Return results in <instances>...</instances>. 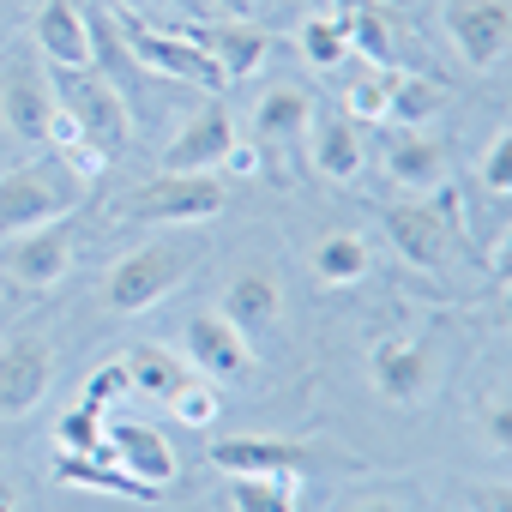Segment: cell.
<instances>
[{"instance_id": "1", "label": "cell", "mask_w": 512, "mask_h": 512, "mask_svg": "<svg viewBox=\"0 0 512 512\" xmlns=\"http://www.w3.org/2000/svg\"><path fill=\"white\" fill-rule=\"evenodd\" d=\"M79 205V175L61 163H19L0 175V241H13L25 229L61 223Z\"/></svg>"}, {"instance_id": "2", "label": "cell", "mask_w": 512, "mask_h": 512, "mask_svg": "<svg viewBox=\"0 0 512 512\" xmlns=\"http://www.w3.org/2000/svg\"><path fill=\"white\" fill-rule=\"evenodd\" d=\"M193 266H199V247H181V241L133 247L127 260H115V272L103 278V302L115 314H145V308L169 302V290H181V278Z\"/></svg>"}, {"instance_id": "3", "label": "cell", "mask_w": 512, "mask_h": 512, "mask_svg": "<svg viewBox=\"0 0 512 512\" xmlns=\"http://www.w3.org/2000/svg\"><path fill=\"white\" fill-rule=\"evenodd\" d=\"M49 85H55V109L73 115V127H79L103 157H121V151H127V139H133V115H127L121 91H115L97 67H85V73L55 67Z\"/></svg>"}, {"instance_id": "4", "label": "cell", "mask_w": 512, "mask_h": 512, "mask_svg": "<svg viewBox=\"0 0 512 512\" xmlns=\"http://www.w3.org/2000/svg\"><path fill=\"white\" fill-rule=\"evenodd\" d=\"M115 31H121V49H127V61H139V67H151V73H163V79H181V85H199V91H229L223 85V73L181 37V25L175 31H157V25H145L139 13H121L115 19Z\"/></svg>"}, {"instance_id": "5", "label": "cell", "mask_w": 512, "mask_h": 512, "mask_svg": "<svg viewBox=\"0 0 512 512\" xmlns=\"http://www.w3.org/2000/svg\"><path fill=\"white\" fill-rule=\"evenodd\" d=\"M440 199H416V205H386L380 223H386V241L404 253L410 266L434 272L446 260V241L458 229V193L452 187H434Z\"/></svg>"}, {"instance_id": "6", "label": "cell", "mask_w": 512, "mask_h": 512, "mask_svg": "<svg viewBox=\"0 0 512 512\" xmlns=\"http://www.w3.org/2000/svg\"><path fill=\"white\" fill-rule=\"evenodd\" d=\"M229 205V187L205 169V175H157V181H145L139 193H133V217H145V223H205V217H217Z\"/></svg>"}, {"instance_id": "7", "label": "cell", "mask_w": 512, "mask_h": 512, "mask_svg": "<svg viewBox=\"0 0 512 512\" xmlns=\"http://www.w3.org/2000/svg\"><path fill=\"white\" fill-rule=\"evenodd\" d=\"M446 37L470 61V73H494L512 49V7L506 0H446Z\"/></svg>"}, {"instance_id": "8", "label": "cell", "mask_w": 512, "mask_h": 512, "mask_svg": "<svg viewBox=\"0 0 512 512\" xmlns=\"http://www.w3.org/2000/svg\"><path fill=\"white\" fill-rule=\"evenodd\" d=\"M55 386V344L25 332V338H7L0 344V416L19 422L31 416Z\"/></svg>"}, {"instance_id": "9", "label": "cell", "mask_w": 512, "mask_h": 512, "mask_svg": "<svg viewBox=\"0 0 512 512\" xmlns=\"http://www.w3.org/2000/svg\"><path fill=\"white\" fill-rule=\"evenodd\" d=\"M229 145H235V115H229V103H223V91H217V97H205V109L163 145V169H169V175H205V169H217V163L229 157Z\"/></svg>"}, {"instance_id": "10", "label": "cell", "mask_w": 512, "mask_h": 512, "mask_svg": "<svg viewBox=\"0 0 512 512\" xmlns=\"http://www.w3.org/2000/svg\"><path fill=\"white\" fill-rule=\"evenodd\" d=\"M247 344H266L278 326H284V284L266 272V266H247V272H235L229 278V290H223V308H217Z\"/></svg>"}, {"instance_id": "11", "label": "cell", "mask_w": 512, "mask_h": 512, "mask_svg": "<svg viewBox=\"0 0 512 512\" xmlns=\"http://www.w3.org/2000/svg\"><path fill=\"white\" fill-rule=\"evenodd\" d=\"M187 356H193V368H205L211 380H253V368H260L253 344H247L217 308L187 314Z\"/></svg>"}, {"instance_id": "12", "label": "cell", "mask_w": 512, "mask_h": 512, "mask_svg": "<svg viewBox=\"0 0 512 512\" xmlns=\"http://www.w3.org/2000/svg\"><path fill=\"white\" fill-rule=\"evenodd\" d=\"M181 37L223 73V85L229 79H247V73H260L266 67V55H272V37L266 31H253L247 19H223V25H181Z\"/></svg>"}, {"instance_id": "13", "label": "cell", "mask_w": 512, "mask_h": 512, "mask_svg": "<svg viewBox=\"0 0 512 512\" xmlns=\"http://www.w3.org/2000/svg\"><path fill=\"white\" fill-rule=\"evenodd\" d=\"M368 374H374V392L386 404H422L434 386V350L416 338H380L368 356Z\"/></svg>"}, {"instance_id": "14", "label": "cell", "mask_w": 512, "mask_h": 512, "mask_svg": "<svg viewBox=\"0 0 512 512\" xmlns=\"http://www.w3.org/2000/svg\"><path fill=\"white\" fill-rule=\"evenodd\" d=\"M7 272H13L25 290H55V284L73 272V229H67V217L13 235V241H7Z\"/></svg>"}, {"instance_id": "15", "label": "cell", "mask_w": 512, "mask_h": 512, "mask_svg": "<svg viewBox=\"0 0 512 512\" xmlns=\"http://www.w3.org/2000/svg\"><path fill=\"white\" fill-rule=\"evenodd\" d=\"M211 464L229 470V476H284V482H302L314 470V452L296 446V440H211Z\"/></svg>"}, {"instance_id": "16", "label": "cell", "mask_w": 512, "mask_h": 512, "mask_svg": "<svg viewBox=\"0 0 512 512\" xmlns=\"http://www.w3.org/2000/svg\"><path fill=\"white\" fill-rule=\"evenodd\" d=\"M0 109H7V127L25 145L49 139V115H55V85L37 73V61H13L7 79H0Z\"/></svg>"}, {"instance_id": "17", "label": "cell", "mask_w": 512, "mask_h": 512, "mask_svg": "<svg viewBox=\"0 0 512 512\" xmlns=\"http://www.w3.org/2000/svg\"><path fill=\"white\" fill-rule=\"evenodd\" d=\"M308 133H314V169H320L326 181H338V187L362 181V169H368V145H362V127H356L344 109H314Z\"/></svg>"}, {"instance_id": "18", "label": "cell", "mask_w": 512, "mask_h": 512, "mask_svg": "<svg viewBox=\"0 0 512 512\" xmlns=\"http://www.w3.org/2000/svg\"><path fill=\"white\" fill-rule=\"evenodd\" d=\"M103 434H109V458H115L121 470H133L139 482L163 488V482L175 476V452H169V440H163L151 422L121 416V422H103Z\"/></svg>"}, {"instance_id": "19", "label": "cell", "mask_w": 512, "mask_h": 512, "mask_svg": "<svg viewBox=\"0 0 512 512\" xmlns=\"http://www.w3.org/2000/svg\"><path fill=\"white\" fill-rule=\"evenodd\" d=\"M37 49L55 67L85 73L91 67V13L79 7V0H49V7L37 13Z\"/></svg>"}, {"instance_id": "20", "label": "cell", "mask_w": 512, "mask_h": 512, "mask_svg": "<svg viewBox=\"0 0 512 512\" xmlns=\"http://www.w3.org/2000/svg\"><path fill=\"white\" fill-rule=\"evenodd\" d=\"M55 482H67V488H97V494H121V500H163V488H151V482H139L133 470H121V464L109 458V446H103V452H61V458H55Z\"/></svg>"}, {"instance_id": "21", "label": "cell", "mask_w": 512, "mask_h": 512, "mask_svg": "<svg viewBox=\"0 0 512 512\" xmlns=\"http://www.w3.org/2000/svg\"><path fill=\"white\" fill-rule=\"evenodd\" d=\"M386 175L410 193H434V187H446V145L428 139L422 127H410L386 145Z\"/></svg>"}, {"instance_id": "22", "label": "cell", "mask_w": 512, "mask_h": 512, "mask_svg": "<svg viewBox=\"0 0 512 512\" xmlns=\"http://www.w3.org/2000/svg\"><path fill=\"white\" fill-rule=\"evenodd\" d=\"M314 121V97L302 85H278L260 97V115H253V133H260V145H302Z\"/></svg>"}, {"instance_id": "23", "label": "cell", "mask_w": 512, "mask_h": 512, "mask_svg": "<svg viewBox=\"0 0 512 512\" xmlns=\"http://www.w3.org/2000/svg\"><path fill=\"white\" fill-rule=\"evenodd\" d=\"M446 103H452V91L440 79H422V73H392V85H386V121H398V127H422Z\"/></svg>"}, {"instance_id": "24", "label": "cell", "mask_w": 512, "mask_h": 512, "mask_svg": "<svg viewBox=\"0 0 512 512\" xmlns=\"http://www.w3.org/2000/svg\"><path fill=\"white\" fill-rule=\"evenodd\" d=\"M127 392H145V398H157V404H169L193 374L181 368V356H169V350H157V344H145V350H133L127 362Z\"/></svg>"}, {"instance_id": "25", "label": "cell", "mask_w": 512, "mask_h": 512, "mask_svg": "<svg viewBox=\"0 0 512 512\" xmlns=\"http://www.w3.org/2000/svg\"><path fill=\"white\" fill-rule=\"evenodd\" d=\"M314 272H320V284L326 290H344V284H362L368 272H374V247L362 241V235H326L320 241V253H314Z\"/></svg>"}, {"instance_id": "26", "label": "cell", "mask_w": 512, "mask_h": 512, "mask_svg": "<svg viewBox=\"0 0 512 512\" xmlns=\"http://www.w3.org/2000/svg\"><path fill=\"white\" fill-rule=\"evenodd\" d=\"M302 482L284 476H229V512H296Z\"/></svg>"}, {"instance_id": "27", "label": "cell", "mask_w": 512, "mask_h": 512, "mask_svg": "<svg viewBox=\"0 0 512 512\" xmlns=\"http://www.w3.org/2000/svg\"><path fill=\"white\" fill-rule=\"evenodd\" d=\"M338 19H344V31H350V49H362L374 67H392V55H398V49H392V25L368 7V0H350Z\"/></svg>"}, {"instance_id": "28", "label": "cell", "mask_w": 512, "mask_h": 512, "mask_svg": "<svg viewBox=\"0 0 512 512\" xmlns=\"http://www.w3.org/2000/svg\"><path fill=\"white\" fill-rule=\"evenodd\" d=\"M296 43H302L308 67H320V73H326V67H338V61L350 55V31H344V19H308Z\"/></svg>"}, {"instance_id": "29", "label": "cell", "mask_w": 512, "mask_h": 512, "mask_svg": "<svg viewBox=\"0 0 512 512\" xmlns=\"http://www.w3.org/2000/svg\"><path fill=\"white\" fill-rule=\"evenodd\" d=\"M55 446H61V452H103V446H109V434H103V410L73 404V410L55 422Z\"/></svg>"}, {"instance_id": "30", "label": "cell", "mask_w": 512, "mask_h": 512, "mask_svg": "<svg viewBox=\"0 0 512 512\" xmlns=\"http://www.w3.org/2000/svg\"><path fill=\"white\" fill-rule=\"evenodd\" d=\"M386 85H392V67H380L362 85H350L344 91V115L350 121H386Z\"/></svg>"}, {"instance_id": "31", "label": "cell", "mask_w": 512, "mask_h": 512, "mask_svg": "<svg viewBox=\"0 0 512 512\" xmlns=\"http://www.w3.org/2000/svg\"><path fill=\"white\" fill-rule=\"evenodd\" d=\"M476 181H482L494 199L512 193V133H506V127L488 139V151H482V163H476Z\"/></svg>"}, {"instance_id": "32", "label": "cell", "mask_w": 512, "mask_h": 512, "mask_svg": "<svg viewBox=\"0 0 512 512\" xmlns=\"http://www.w3.org/2000/svg\"><path fill=\"white\" fill-rule=\"evenodd\" d=\"M169 410H175L187 428H211V422H217V410H223V398H217V386H205V380H187V386L169 398Z\"/></svg>"}, {"instance_id": "33", "label": "cell", "mask_w": 512, "mask_h": 512, "mask_svg": "<svg viewBox=\"0 0 512 512\" xmlns=\"http://www.w3.org/2000/svg\"><path fill=\"white\" fill-rule=\"evenodd\" d=\"M115 398H127V368H121V362H103V368L85 380V398H79V404H91V410H109Z\"/></svg>"}, {"instance_id": "34", "label": "cell", "mask_w": 512, "mask_h": 512, "mask_svg": "<svg viewBox=\"0 0 512 512\" xmlns=\"http://www.w3.org/2000/svg\"><path fill=\"white\" fill-rule=\"evenodd\" d=\"M470 512H512V482H488V488H470Z\"/></svg>"}, {"instance_id": "35", "label": "cell", "mask_w": 512, "mask_h": 512, "mask_svg": "<svg viewBox=\"0 0 512 512\" xmlns=\"http://www.w3.org/2000/svg\"><path fill=\"white\" fill-rule=\"evenodd\" d=\"M488 440L506 452L512 446V410H506V398H488Z\"/></svg>"}, {"instance_id": "36", "label": "cell", "mask_w": 512, "mask_h": 512, "mask_svg": "<svg viewBox=\"0 0 512 512\" xmlns=\"http://www.w3.org/2000/svg\"><path fill=\"white\" fill-rule=\"evenodd\" d=\"M235 175H253V169H260V151H253V145H229V157H223Z\"/></svg>"}, {"instance_id": "37", "label": "cell", "mask_w": 512, "mask_h": 512, "mask_svg": "<svg viewBox=\"0 0 512 512\" xmlns=\"http://www.w3.org/2000/svg\"><path fill=\"white\" fill-rule=\"evenodd\" d=\"M217 13L223 19H253V13H260V0H217Z\"/></svg>"}, {"instance_id": "38", "label": "cell", "mask_w": 512, "mask_h": 512, "mask_svg": "<svg viewBox=\"0 0 512 512\" xmlns=\"http://www.w3.org/2000/svg\"><path fill=\"white\" fill-rule=\"evenodd\" d=\"M0 512H19V488L7 476H0Z\"/></svg>"}, {"instance_id": "39", "label": "cell", "mask_w": 512, "mask_h": 512, "mask_svg": "<svg viewBox=\"0 0 512 512\" xmlns=\"http://www.w3.org/2000/svg\"><path fill=\"white\" fill-rule=\"evenodd\" d=\"M356 512H404V506H398V500H362Z\"/></svg>"}, {"instance_id": "40", "label": "cell", "mask_w": 512, "mask_h": 512, "mask_svg": "<svg viewBox=\"0 0 512 512\" xmlns=\"http://www.w3.org/2000/svg\"><path fill=\"white\" fill-rule=\"evenodd\" d=\"M139 7H157V0H121V13H139Z\"/></svg>"}]
</instances>
